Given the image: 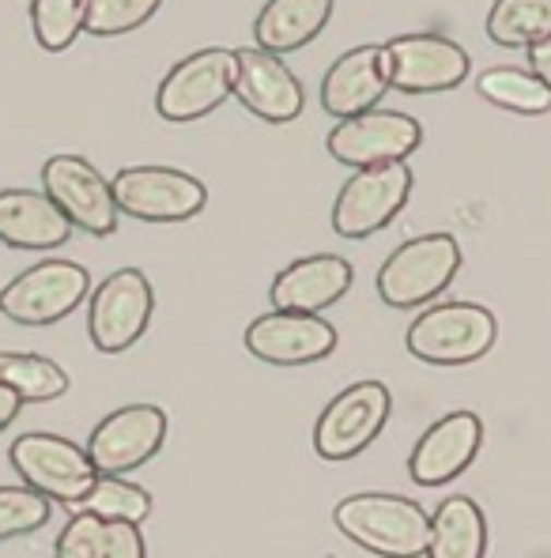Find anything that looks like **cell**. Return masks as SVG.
<instances>
[{"label": "cell", "instance_id": "d6a6232c", "mask_svg": "<svg viewBox=\"0 0 551 558\" xmlns=\"http://www.w3.org/2000/svg\"><path fill=\"white\" fill-rule=\"evenodd\" d=\"M20 412H23V400L8 385H0V430H8L20 418Z\"/></svg>", "mask_w": 551, "mask_h": 558}, {"label": "cell", "instance_id": "7c38bea8", "mask_svg": "<svg viewBox=\"0 0 551 558\" xmlns=\"http://www.w3.org/2000/svg\"><path fill=\"white\" fill-rule=\"evenodd\" d=\"M419 144H423V129H419L416 118L400 110L356 113V118L336 121L333 133L325 136L328 155L351 170L405 162Z\"/></svg>", "mask_w": 551, "mask_h": 558}, {"label": "cell", "instance_id": "30bf717a", "mask_svg": "<svg viewBox=\"0 0 551 558\" xmlns=\"http://www.w3.org/2000/svg\"><path fill=\"white\" fill-rule=\"evenodd\" d=\"M412 196V170L408 162L390 167H367L344 182L333 204V231L340 238H370L393 223Z\"/></svg>", "mask_w": 551, "mask_h": 558}, {"label": "cell", "instance_id": "484cf974", "mask_svg": "<svg viewBox=\"0 0 551 558\" xmlns=\"http://www.w3.org/2000/svg\"><path fill=\"white\" fill-rule=\"evenodd\" d=\"M76 513H92L98 521H125V524H144L152 513V495L136 483H129L125 475H98L95 487L84 495V502L76 506Z\"/></svg>", "mask_w": 551, "mask_h": 558}, {"label": "cell", "instance_id": "d6986e66", "mask_svg": "<svg viewBox=\"0 0 551 558\" xmlns=\"http://www.w3.org/2000/svg\"><path fill=\"white\" fill-rule=\"evenodd\" d=\"M385 92H390V80L382 69V46H356L328 64L322 80V110L336 121L356 118V113L378 110Z\"/></svg>", "mask_w": 551, "mask_h": 558}, {"label": "cell", "instance_id": "7402d4cb", "mask_svg": "<svg viewBox=\"0 0 551 558\" xmlns=\"http://www.w3.org/2000/svg\"><path fill=\"white\" fill-rule=\"evenodd\" d=\"M488 555V517L465 495H454L434 510L427 558H483Z\"/></svg>", "mask_w": 551, "mask_h": 558}, {"label": "cell", "instance_id": "ba28073f", "mask_svg": "<svg viewBox=\"0 0 551 558\" xmlns=\"http://www.w3.org/2000/svg\"><path fill=\"white\" fill-rule=\"evenodd\" d=\"M230 92H235V49H196L163 76L159 92H155V113L175 125L201 121L212 110H219Z\"/></svg>", "mask_w": 551, "mask_h": 558}, {"label": "cell", "instance_id": "4dcf8cb0", "mask_svg": "<svg viewBox=\"0 0 551 558\" xmlns=\"http://www.w3.org/2000/svg\"><path fill=\"white\" fill-rule=\"evenodd\" d=\"M106 558H147L140 524L106 521Z\"/></svg>", "mask_w": 551, "mask_h": 558}, {"label": "cell", "instance_id": "d4e9b609", "mask_svg": "<svg viewBox=\"0 0 551 558\" xmlns=\"http://www.w3.org/2000/svg\"><path fill=\"white\" fill-rule=\"evenodd\" d=\"M476 92L488 98V102L503 106L510 113H525V118H540V113L551 110L548 87L540 84L529 69H514V64L488 69L480 80H476Z\"/></svg>", "mask_w": 551, "mask_h": 558}, {"label": "cell", "instance_id": "1f68e13d", "mask_svg": "<svg viewBox=\"0 0 551 558\" xmlns=\"http://www.w3.org/2000/svg\"><path fill=\"white\" fill-rule=\"evenodd\" d=\"M525 57H529V72L540 80V84L551 92V38H544V43L529 46L525 49Z\"/></svg>", "mask_w": 551, "mask_h": 558}, {"label": "cell", "instance_id": "8992f818", "mask_svg": "<svg viewBox=\"0 0 551 558\" xmlns=\"http://www.w3.org/2000/svg\"><path fill=\"white\" fill-rule=\"evenodd\" d=\"M110 189L118 216L140 223H185L208 204V189L201 178L175 167H125L113 174Z\"/></svg>", "mask_w": 551, "mask_h": 558}, {"label": "cell", "instance_id": "f1b7e54d", "mask_svg": "<svg viewBox=\"0 0 551 558\" xmlns=\"http://www.w3.org/2000/svg\"><path fill=\"white\" fill-rule=\"evenodd\" d=\"M53 502L31 487H0V544L15 536H31L49 521Z\"/></svg>", "mask_w": 551, "mask_h": 558}, {"label": "cell", "instance_id": "9a60e30c", "mask_svg": "<svg viewBox=\"0 0 551 558\" xmlns=\"http://www.w3.org/2000/svg\"><path fill=\"white\" fill-rule=\"evenodd\" d=\"M230 95L268 125H287L307 110V92L299 76L287 69L284 57H273L257 46L235 49V92Z\"/></svg>", "mask_w": 551, "mask_h": 558}, {"label": "cell", "instance_id": "603a6c76", "mask_svg": "<svg viewBox=\"0 0 551 558\" xmlns=\"http://www.w3.org/2000/svg\"><path fill=\"white\" fill-rule=\"evenodd\" d=\"M488 38L503 49H529L551 38V0H495Z\"/></svg>", "mask_w": 551, "mask_h": 558}, {"label": "cell", "instance_id": "2e32d148", "mask_svg": "<svg viewBox=\"0 0 551 558\" xmlns=\"http://www.w3.org/2000/svg\"><path fill=\"white\" fill-rule=\"evenodd\" d=\"M245 351L268 366H307L336 351V328L322 314H273L253 317L245 328Z\"/></svg>", "mask_w": 551, "mask_h": 558}, {"label": "cell", "instance_id": "ac0fdd59", "mask_svg": "<svg viewBox=\"0 0 551 558\" xmlns=\"http://www.w3.org/2000/svg\"><path fill=\"white\" fill-rule=\"evenodd\" d=\"M351 291V265L340 253H314L299 257L273 279V310L287 314H325L328 306Z\"/></svg>", "mask_w": 551, "mask_h": 558}, {"label": "cell", "instance_id": "52a82bcc", "mask_svg": "<svg viewBox=\"0 0 551 558\" xmlns=\"http://www.w3.org/2000/svg\"><path fill=\"white\" fill-rule=\"evenodd\" d=\"M390 412H393V397L382 381L367 377V381L348 385L318 415L314 453L322 461H351V457L367 453L370 441L390 423Z\"/></svg>", "mask_w": 551, "mask_h": 558}, {"label": "cell", "instance_id": "5b68a950", "mask_svg": "<svg viewBox=\"0 0 551 558\" xmlns=\"http://www.w3.org/2000/svg\"><path fill=\"white\" fill-rule=\"evenodd\" d=\"M92 294V276L76 260H38L0 291V314L15 325H57L76 314Z\"/></svg>", "mask_w": 551, "mask_h": 558}, {"label": "cell", "instance_id": "6da1fadb", "mask_svg": "<svg viewBox=\"0 0 551 558\" xmlns=\"http://www.w3.org/2000/svg\"><path fill=\"white\" fill-rule=\"evenodd\" d=\"M333 521L356 547L378 558H427L431 513L400 495H351L336 502Z\"/></svg>", "mask_w": 551, "mask_h": 558}, {"label": "cell", "instance_id": "83f0119b", "mask_svg": "<svg viewBox=\"0 0 551 558\" xmlns=\"http://www.w3.org/2000/svg\"><path fill=\"white\" fill-rule=\"evenodd\" d=\"M163 0H87L84 4V31L95 38H118L144 27Z\"/></svg>", "mask_w": 551, "mask_h": 558}, {"label": "cell", "instance_id": "8fae6325", "mask_svg": "<svg viewBox=\"0 0 551 558\" xmlns=\"http://www.w3.org/2000/svg\"><path fill=\"white\" fill-rule=\"evenodd\" d=\"M155 314V291L140 268H118L92 291L87 306V336L95 351L121 355L147 332Z\"/></svg>", "mask_w": 551, "mask_h": 558}, {"label": "cell", "instance_id": "e0dca14e", "mask_svg": "<svg viewBox=\"0 0 551 558\" xmlns=\"http://www.w3.org/2000/svg\"><path fill=\"white\" fill-rule=\"evenodd\" d=\"M483 446V423L476 412H450L439 423L423 430L416 441L412 457H408V475L419 487H442V483L457 480L468 464L476 461Z\"/></svg>", "mask_w": 551, "mask_h": 558}, {"label": "cell", "instance_id": "277c9868", "mask_svg": "<svg viewBox=\"0 0 551 558\" xmlns=\"http://www.w3.org/2000/svg\"><path fill=\"white\" fill-rule=\"evenodd\" d=\"M8 461H12L15 475L23 480V487L38 490L49 502H61L69 510H76L84 502V495L98 480L84 446L46 430L20 434L12 441V449H8Z\"/></svg>", "mask_w": 551, "mask_h": 558}, {"label": "cell", "instance_id": "4fadbf2b", "mask_svg": "<svg viewBox=\"0 0 551 558\" xmlns=\"http://www.w3.org/2000/svg\"><path fill=\"white\" fill-rule=\"evenodd\" d=\"M43 193L64 211L72 231H87L95 238L118 231L113 189L84 155H53V159H46Z\"/></svg>", "mask_w": 551, "mask_h": 558}, {"label": "cell", "instance_id": "5bb4252c", "mask_svg": "<svg viewBox=\"0 0 551 558\" xmlns=\"http://www.w3.org/2000/svg\"><path fill=\"white\" fill-rule=\"evenodd\" d=\"M167 441V412L155 404H125L110 412L87 438L98 475H129L144 468Z\"/></svg>", "mask_w": 551, "mask_h": 558}, {"label": "cell", "instance_id": "9c48e42d", "mask_svg": "<svg viewBox=\"0 0 551 558\" xmlns=\"http://www.w3.org/2000/svg\"><path fill=\"white\" fill-rule=\"evenodd\" d=\"M382 69L390 87H397V92L439 95L465 84L472 61L454 38L416 31V35H397L382 46Z\"/></svg>", "mask_w": 551, "mask_h": 558}, {"label": "cell", "instance_id": "cb8c5ba5", "mask_svg": "<svg viewBox=\"0 0 551 558\" xmlns=\"http://www.w3.org/2000/svg\"><path fill=\"white\" fill-rule=\"evenodd\" d=\"M0 385H8L23 404H49V400L69 392V374L53 359L0 351Z\"/></svg>", "mask_w": 551, "mask_h": 558}, {"label": "cell", "instance_id": "7a4b0ae2", "mask_svg": "<svg viewBox=\"0 0 551 558\" xmlns=\"http://www.w3.org/2000/svg\"><path fill=\"white\" fill-rule=\"evenodd\" d=\"M499 340V322L488 306L476 302H439L408 325L405 348L419 363L465 366L483 359Z\"/></svg>", "mask_w": 551, "mask_h": 558}, {"label": "cell", "instance_id": "3957f363", "mask_svg": "<svg viewBox=\"0 0 551 558\" xmlns=\"http://www.w3.org/2000/svg\"><path fill=\"white\" fill-rule=\"evenodd\" d=\"M460 272V245L454 234L434 231L408 238L385 257L378 272V294L393 310H416L439 299Z\"/></svg>", "mask_w": 551, "mask_h": 558}, {"label": "cell", "instance_id": "4316f807", "mask_svg": "<svg viewBox=\"0 0 551 558\" xmlns=\"http://www.w3.org/2000/svg\"><path fill=\"white\" fill-rule=\"evenodd\" d=\"M87 0H31V31L46 53H64L84 31Z\"/></svg>", "mask_w": 551, "mask_h": 558}, {"label": "cell", "instance_id": "ffe728a7", "mask_svg": "<svg viewBox=\"0 0 551 558\" xmlns=\"http://www.w3.org/2000/svg\"><path fill=\"white\" fill-rule=\"evenodd\" d=\"M72 238L64 211L35 189H0V242L12 250H57Z\"/></svg>", "mask_w": 551, "mask_h": 558}, {"label": "cell", "instance_id": "f546056e", "mask_svg": "<svg viewBox=\"0 0 551 558\" xmlns=\"http://www.w3.org/2000/svg\"><path fill=\"white\" fill-rule=\"evenodd\" d=\"M53 558H106V521L92 513H76L57 536Z\"/></svg>", "mask_w": 551, "mask_h": 558}, {"label": "cell", "instance_id": "44dd1931", "mask_svg": "<svg viewBox=\"0 0 551 558\" xmlns=\"http://www.w3.org/2000/svg\"><path fill=\"white\" fill-rule=\"evenodd\" d=\"M333 0H268L253 20V43L273 57L310 46L325 31Z\"/></svg>", "mask_w": 551, "mask_h": 558}]
</instances>
